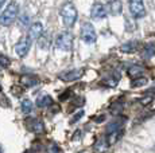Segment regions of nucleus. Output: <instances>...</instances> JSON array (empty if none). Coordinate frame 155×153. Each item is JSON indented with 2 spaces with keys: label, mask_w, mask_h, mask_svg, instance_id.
<instances>
[{
  "label": "nucleus",
  "mask_w": 155,
  "mask_h": 153,
  "mask_svg": "<svg viewBox=\"0 0 155 153\" xmlns=\"http://www.w3.org/2000/svg\"><path fill=\"white\" fill-rule=\"evenodd\" d=\"M43 24L41 22H34L30 24L28 27V36L31 38L32 40H38L41 38V35L43 34Z\"/></svg>",
  "instance_id": "nucleus-9"
},
{
  "label": "nucleus",
  "mask_w": 155,
  "mask_h": 153,
  "mask_svg": "<svg viewBox=\"0 0 155 153\" xmlns=\"http://www.w3.org/2000/svg\"><path fill=\"white\" fill-rule=\"evenodd\" d=\"M31 45H32V39L28 35L22 36L16 42V45H15V52H16V55L20 58H25L26 55L28 54L30 48H31Z\"/></svg>",
  "instance_id": "nucleus-5"
},
{
  "label": "nucleus",
  "mask_w": 155,
  "mask_h": 153,
  "mask_svg": "<svg viewBox=\"0 0 155 153\" xmlns=\"http://www.w3.org/2000/svg\"><path fill=\"white\" fill-rule=\"evenodd\" d=\"M146 52H147V55H150V57H153V55L155 54V46H154V45L147 46V48H146Z\"/></svg>",
  "instance_id": "nucleus-22"
},
{
  "label": "nucleus",
  "mask_w": 155,
  "mask_h": 153,
  "mask_svg": "<svg viewBox=\"0 0 155 153\" xmlns=\"http://www.w3.org/2000/svg\"><path fill=\"white\" fill-rule=\"evenodd\" d=\"M107 14H108V11H107V7L103 3H99V2L94 3L91 8V16H92V19H94V20L104 19V17L107 16Z\"/></svg>",
  "instance_id": "nucleus-7"
},
{
  "label": "nucleus",
  "mask_w": 155,
  "mask_h": 153,
  "mask_svg": "<svg viewBox=\"0 0 155 153\" xmlns=\"http://www.w3.org/2000/svg\"><path fill=\"white\" fill-rule=\"evenodd\" d=\"M20 108H22V111L25 114H30L32 111V109H34V105H32V102L30 99H23L22 104H20Z\"/></svg>",
  "instance_id": "nucleus-17"
},
{
  "label": "nucleus",
  "mask_w": 155,
  "mask_h": 153,
  "mask_svg": "<svg viewBox=\"0 0 155 153\" xmlns=\"http://www.w3.org/2000/svg\"><path fill=\"white\" fill-rule=\"evenodd\" d=\"M130 12L135 19H142L146 16V8L143 0H130Z\"/></svg>",
  "instance_id": "nucleus-6"
},
{
  "label": "nucleus",
  "mask_w": 155,
  "mask_h": 153,
  "mask_svg": "<svg viewBox=\"0 0 155 153\" xmlns=\"http://www.w3.org/2000/svg\"><path fill=\"white\" fill-rule=\"evenodd\" d=\"M5 2H7V0H0V11H2L3 5H4V4H5Z\"/></svg>",
  "instance_id": "nucleus-25"
},
{
  "label": "nucleus",
  "mask_w": 155,
  "mask_h": 153,
  "mask_svg": "<svg viewBox=\"0 0 155 153\" xmlns=\"http://www.w3.org/2000/svg\"><path fill=\"white\" fill-rule=\"evenodd\" d=\"M82 75H84V70L82 69H71V70H66V71L61 73L59 78L65 82H71V81L80 79Z\"/></svg>",
  "instance_id": "nucleus-8"
},
{
  "label": "nucleus",
  "mask_w": 155,
  "mask_h": 153,
  "mask_svg": "<svg viewBox=\"0 0 155 153\" xmlns=\"http://www.w3.org/2000/svg\"><path fill=\"white\" fill-rule=\"evenodd\" d=\"M22 82L26 85L27 87H31V86H35V85L39 82V79L37 78L35 75H25L22 78Z\"/></svg>",
  "instance_id": "nucleus-15"
},
{
  "label": "nucleus",
  "mask_w": 155,
  "mask_h": 153,
  "mask_svg": "<svg viewBox=\"0 0 155 153\" xmlns=\"http://www.w3.org/2000/svg\"><path fill=\"white\" fill-rule=\"evenodd\" d=\"M82 114H84V111H78V114H77V116H76V117H74V118H73V120H71V122H76V121H77V120H78V118H80V117H82Z\"/></svg>",
  "instance_id": "nucleus-24"
},
{
  "label": "nucleus",
  "mask_w": 155,
  "mask_h": 153,
  "mask_svg": "<svg viewBox=\"0 0 155 153\" xmlns=\"http://www.w3.org/2000/svg\"><path fill=\"white\" fill-rule=\"evenodd\" d=\"M136 48H139V43L138 42H132V40L121 46V51L123 52H135Z\"/></svg>",
  "instance_id": "nucleus-16"
},
{
  "label": "nucleus",
  "mask_w": 155,
  "mask_h": 153,
  "mask_svg": "<svg viewBox=\"0 0 155 153\" xmlns=\"http://www.w3.org/2000/svg\"><path fill=\"white\" fill-rule=\"evenodd\" d=\"M19 17V4L16 2H10L0 14V24L4 27L12 26Z\"/></svg>",
  "instance_id": "nucleus-1"
},
{
  "label": "nucleus",
  "mask_w": 155,
  "mask_h": 153,
  "mask_svg": "<svg viewBox=\"0 0 155 153\" xmlns=\"http://www.w3.org/2000/svg\"><path fill=\"white\" fill-rule=\"evenodd\" d=\"M38 46H39L42 50H47V48H49V46H50V38H49V35L43 32V34L41 35V38L38 39Z\"/></svg>",
  "instance_id": "nucleus-14"
},
{
  "label": "nucleus",
  "mask_w": 155,
  "mask_h": 153,
  "mask_svg": "<svg viewBox=\"0 0 155 153\" xmlns=\"http://www.w3.org/2000/svg\"><path fill=\"white\" fill-rule=\"evenodd\" d=\"M10 64H11L10 58L3 55V54H0V67H8Z\"/></svg>",
  "instance_id": "nucleus-19"
},
{
  "label": "nucleus",
  "mask_w": 155,
  "mask_h": 153,
  "mask_svg": "<svg viewBox=\"0 0 155 153\" xmlns=\"http://www.w3.org/2000/svg\"><path fill=\"white\" fill-rule=\"evenodd\" d=\"M108 146H109V144H108V141H107V137L100 138V140L96 142V145H94V152L96 153H104L107 151Z\"/></svg>",
  "instance_id": "nucleus-12"
},
{
  "label": "nucleus",
  "mask_w": 155,
  "mask_h": 153,
  "mask_svg": "<svg viewBox=\"0 0 155 153\" xmlns=\"http://www.w3.org/2000/svg\"><path fill=\"white\" fill-rule=\"evenodd\" d=\"M0 153H4V149H3V146H2V144H0Z\"/></svg>",
  "instance_id": "nucleus-26"
},
{
  "label": "nucleus",
  "mask_w": 155,
  "mask_h": 153,
  "mask_svg": "<svg viewBox=\"0 0 155 153\" xmlns=\"http://www.w3.org/2000/svg\"><path fill=\"white\" fill-rule=\"evenodd\" d=\"M107 11H108L109 15L117 16L119 14H121V11H123L121 2L120 0H109L108 4H107Z\"/></svg>",
  "instance_id": "nucleus-10"
},
{
  "label": "nucleus",
  "mask_w": 155,
  "mask_h": 153,
  "mask_svg": "<svg viewBox=\"0 0 155 153\" xmlns=\"http://www.w3.org/2000/svg\"><path fill=\"white\" fill-rule=\"evenodd\" d=\"M53 104V99L50 95H42L37 99V106L39 108H46V106H50Z\"/></svg>",
  "instance_id": "nucleus-13"
},
{
  "label": "nucleus",
  "mask_w": 155,
  "mask_h": 153,
  "mask_svg": "<svg viewBox=\"0 0 155 153\" xmlns=\"http://www.w3.org/2000/svg\"><path fill=\"white\" fill-rule=\"evenodd\" d=\"M28 130L34 132V133H42L45 130V126H43V122L38 118H28L27 120V125Z\"/></svg>",
  "instance_id": "nucleus-11"
},
{
  "label": "nucleus",
  "mask_w": 155,
  "mask_h": 153,
  "mask_svg": "<svg viewBox=\"0 0 155 153\" xmlns=\"http://www.w3.org/2000/svg\"><path fill=\"white\" fill-rule=\"evenodd\" d=\"M18 19H19L20 24L23 26V28H27V26H30V16L27 15V14H22Z\"/></svg>",
  "instance_id": "nucleus-18"
},
{
  "label": "nucleus",
  "mask_w": 155,
  "mask_h": 153,
  "mask_svg": "<svg viewBox=\"0 0 155 153\" xmlns=\"http://www.w3.org/2000/svg\"><path fill=\"white\" fill-rule=\"evenodd\" d=\"M47 151H49V153H59V148L57 145H54V144H51V145L47 148Z\"/></svg>",
  "instance_id": "nucleus-23"
},
{
  "label": "nucleus",
  "mask_w": 155,
  "mask_h": 153,
  "mask_svg": "<svg viewBox=\"0 0 155 153\" xmlns=\"http://www.w3.org/2000/svg\"><path fill=\"white\" fill-rule=\"evenodd\" d=\"M147 83V79L146 78H135L134 79V82H132V86L134 87H138V86H143V85H146Z\"/></svg>",
  "instance_id": "nucleus-20"
},
{
  "label": "nucleus",
  "mask_w": 155,
  "mask_h": 153,
  "mask_svg": "<svg viewBox=\"0 0 155 153\" xmlns=\"http://www.w3.org/2000/svg\"><path fill=\"white\" fill-rule=\"evenodd\" d=\"M55 47L61 51H70L73 48V34L69 31H64L57 35Z\"/></svg>",
  "instance_id": "nucleus-3"
},
{
  "label": "nucleus",
  "mask_w": 155,
  "mask_h": 153,
  "mask_svg": "<svg viewBox=\"0 0 155 153\" xmlns=\"http://www.w3.org/2000/svg\"><path fill=\"white\" fill-rule=\"evenodd\" d=\"M128 74H130L131 78H134L135 75H142V69H139V67H132V69H130Z\"/></svg>",
  "instance_id": "nucleus-21"
},
{
  "label": "nucleus",
  "mask_w": 155,
  "mask_h": 153,
  "mask_svg": "<svg viewBox=\"0 0 155 153\" xmlns=\"http://www.w3.org/2000/svg\"><path fill=\"white\" fill-rule=\"evenodd\" d=\"M61 17H62V23H64L65 27L71 28L76 24L77 19H78V12H77V8L74 7L73 3H65L61 7Z\"/></svg>",
  "instance_id": "nucleus-2"
},
{
  "label": "nucleus",
  "mask_w": 155,
  "mask_h": 153,
  "mask_svg": "<svg viewBox=\"0 0 155 153\" xmlns=\"http://www.w3.org/2000/svg\"><path fill=\"white\" fill-rule=\"evenodd\" d=\"M80 35H81V40L84 43H86V45H93L97 39L96 30H94V27L92 26V23H89V22L82 23Z\"/></svg>",
  "instance_id": "nucleus-4"
}]
</instances>
